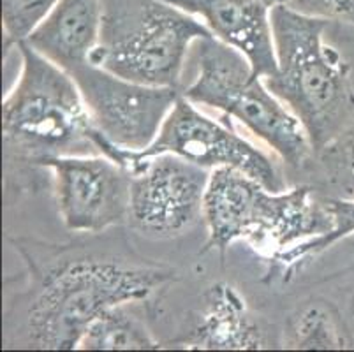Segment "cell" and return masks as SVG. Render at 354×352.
I'll return each mask as SVG.
<instances>
[{"label":"cell","mask_w":354,"mask_h":352,"mask_svg":"<svg viewBox=\"0 0 354 352\" xmlns=\"http://www.w3.org/2000/svg\"><path fill=\"white\" fill-rule=\"evenodd\" d=\"M203 219L208 228L205 250L224 256L231 243L243 240L292 266L354 232V199L310 185L275 192L241 171L218 167L210 174Z\"/></svg>","instance_id":"7a4b0ae2"},{"label":"cell","mask_w":354,"mask_h":352,"mask_svg":"<svg viewBox=\"0 0 354 352\" xmlns=\"http://www.w3.org/2000/svg\"><path fill=\"white\" fill-rule=\"evenodd\" d=\"M95 147L99 154L108 155L125 169H131L136 160L145 157L173 154L210 171L233 167L270 190H286L284 180L268 155L230 127L203 115L183 93L164 120L156 141L147 150L133 151L120 148L106 141L101 134H95Z\"/></svg>","instance_id":"52a82bcc"},{"label":"cell","mask_w":354,"mask_h":352,"mask_svg":"<svg viewBox=\"0 0 354 352\" xmlns=\"http://www.w3.org/2000/svg\"><path fill=\"white\" fill-rule=\"evenodd\" d=\"M127 224L153 240L182 237L203 219L210 169L160 154L131 166Z\"/></svg>","instance_id":"ba28073f"},{"label":"cell","mask_w":354,"mask_h":352,"mask_svg":"<svg viewBox=\"0 0 354 352\" xmlns=\"http://www.w3.org/2000/svg\"><path fill=\"white\" fill-rule=\"evenodd\" d=\"M314 157L319 159L326 182L337 192L335 196L354 199V124Z\"/></svg>","instance_id":"2e32d148"},{"label":"cell","mask_w":354,"mask_h":352,"mask_svg":"<svg viewBox=\"0 0 354 352\" xmlns=\"http://www.w3.org/2000/svg\"><path fill=\"white\" fill-rule=\"evenodd\" d=\"M37 166L53 174L59 215L69 231L97 234L127 222L131 171L108 155H50Z\"/></svg>","instance_id":"30bf717a"},{"label":"cell","mask_w":354,"mask_h":352,"mask_svg":"<svg viewBox=\"0 0 354 352\" xmlns=\"http://www.w3.org/2000/svg\"><path fill=\"white\" fill-rule=\"evenodd\" d=\"M83 351H152L159 342L147 326L129 314L125 305L113 306L90 322L80 340Z\"/></svg>","instance_id":"5bb4252c"},{"label":"cell","mask_w":354,"mask_h":352,"mask_svg":"<svg viewBox=\"0 0 354 352\" xmlns=\"http://www.w3.org/2000/svg\"><path fill=\"white\" fill-rule=\"evenodd\" d=\"M284 347L301 349V351H328L344 349L346 340L339 324L328 308L321 305H310L292 317L286 331Z\"/></svg>","instance_id":"9a60e30c"},{"label":"cell","mask_w":354,"mask_h":352,"mask_svg":"<svg viewBox=\"0 0 354 352\" xmlns=\"http://www.w3.org/2000/svg\"><path fill=\"white\" fill-rule=\"evenodd\" d=\"M78 85L95 132L133 151L147 150L182 92L173 86L131 82L92 64L69 71Z\"/></svg>","instance_id":"9c48e42d"},{"label":"cell","mask_w":354,"mask_h":352,"mask_svg":"<svg viewBox=\"0 0 354 352\" xmlns=\"http://www.w3.org/2000/svg\"><path fill=\"white\" fill-rule=\"evenodd\" d=\"M16 48L21 73L2 101L6 159L20 155L37 166L50 155L99 154L95 129L73 76L27 43Z\"/></svg>","instance_id":"277c9868"},{"label":"cell","mask_w":354,"mask_h":352,"mask_svg":"<svg viewBox=\"0 0 354 352\" xmlns=\"http://www.w3.org/2000/svg\"><path fill=\"white\" fill-rule=\"evenodd\" d=\"M212 35L201 19L166 0H104L90 64L143 85L180 89L189 48Z\"/></svg>","instance_id":"5b68a950"},{"label":"cell","mask_w":354,"mask_h":352,"mask_svg":"<svg viewBox=\"0 0 354 352\" xmlns=\"http://www.w3.org/2000/svg\"><path fill=\"white\" fill-rule=\"evenodd\" d=\"M266 2H270L272 6H277V4H286L288 0H266Z\"/></svg>","instance_id":"d6986e66"},{"label":"cell","mask_w":354,"mask_h":352,"mask_svg":"<svg viewBox=\"0 0 354 352\" xmlns=\"http://www.w3.org/2000/svg\"><path fill=\"white\" fill-rule=\"evenodd\" d=\"M286 4L304 15L354 27V0H288Z\"/></svg>","instance_id":"ac0fdd59"},{"label":"cell","mask_w":354,"mask_h":352,"mask_svg":"<svg viewBox=\"0 0 354 352\" xmlns=\"http://www.w3.org/2000/svg\"><path fill=\"white\" fill-rule=\"evenodd\" d=\"M201 19L203 25L222 43L236 48L247 57L256 77L277 73L270 11L266 0H166Z\"/></svg>","instance_id":"8fae6325"},{"label":"cell","mask_w":354,"mask_h":352,"mask_svg":"<svg viewBox=\"0 0 354 352\" xmlns=\"http://www.w3.org/2000/svg\"><path fill=\"white\" fill-rule=\"evenodd\" d=\"M104 19V0H59L24 43L64 71L90 64Z\"/></svg>","instance_id":"7c38bea8"},{"label":"cell","mask_w":354,"mask_h":352,"mask_svg":"<svg viewBox=\"0 0 354 352\" xmlns=\"http://www.w3.org/2000/svg\"><path fill=\"white\" fill-rule=\"evenodd\" d=\"M182 345L210 351H257L268 347L249 306L226 282L215 284L207 290L198 322Z\"/></svg>","instance_id":"4fadbf2b"},{"label":"cell","mask_w":354,"mask_h":352,"mask_svg":"<svg viewBox=\"0 0 354 352\" xmlns=\"http://www.w3.org/2000/svg\"><path fill=\"white\" fill-rule=\"evenodd\" d=\"M275 76L265 83L304 125L314 155L354 124L349 67L324 43L330 21L277 4L270 11Z\"/></svg>","instance_id":"3957f363"},{"label":"cell","mask_w":354,"mask_h":352,"mask_svg":"<svg viewBox=\"0 0 354 352\" xmlns=\"http://www.w3.org/2000/svg\"><path fill=\"white\" fill-rule=\"evenodd\" d=\"M30 264V286L18 296V328L8 345L74 351L102 312L145 302L175 279L169 268L82 247L55 248L46 257L20 245Z\"/></svg>","instance_id":"6da1fadb"},{"label":"cell","mask_w":354,"mask_h":352,"mask_svg":"<svg viewBox=\"0 0 354 352\" xmlns=\"http://www.w3.org/2000/svg\"><path fill=\"white\" fill-rule=\"evenodd\" d=\"M198 77L183 97L238 120L288 166L298 169L310 160L314 148L301 122L263 77L254 76L245 55L212 35L198 41Z\"/></svg>","instance_id":"8992f818"},{"label":"cell","mask_w":354,"mask_h":352,"mask_svg":"<svg viewBox=\"0 0 354 352\" xmlns=\"http://www.w3.org/2000/svg\"><path fill=\"white\" fill-rule=\"evenodd\" d=\"M59 0H2L4 50L27 41Z\"/></svg>","instance_id":"e0dca14e"}]
</instances>
